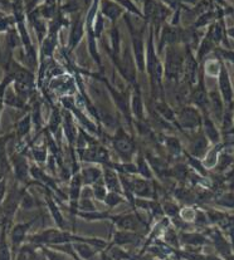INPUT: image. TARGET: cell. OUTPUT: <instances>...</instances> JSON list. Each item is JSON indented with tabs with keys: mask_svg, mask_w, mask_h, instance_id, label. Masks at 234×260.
Wrapping results in <instances>:
<instances>
[{
	"mask_svg": "<svg viewBox=\"0 0 234 260\" xmlns=\"http://www.w3.org/2000/svg\"><path fill=\"white\" fill-rule=\"evenodd\" d=\"M146 68H148L149 74L151 78V84H153L154 91H161V78L164 74V68L159 60L158 54L154 48V38L153 30L150 31V38L148 42V52H146Z\"/></svg>",
	"mask_w": 234,
	"mask_h": 260,
	"instance_id": "cell-1",
	"label": "cell"
},
{
	"mask_svg": "<svg viewBox=\"0 0 234 260\" xmlns=\"http://www.w3.org/2000/svg\"><path fill=\"white\" fill-rule=\"evenodd\" d=\"M185 55L177 49L175 46H169L166 52V60H165L164 73L170 81H178L184 74Z\"/></svg>",
	"mask_w": 234,
	"mask_h": 260,
	"instance_id": "cell-2",
	"label": "cell"
},
{
	"mask_svg": "<svg viewBox=\"0 0 234 260\" xmlns=\"http://www.w3.org/2000/svg\"><path fill=\"white\" fill-rule=\"evenodd\" d=\"M5 77L12 82H19V83L33 84L34 83V73L25 66L20 64L19 62L13 59L12 55H9L5 63Z\"/></svg>",
	"mask_w": 234,
	"mask_h": 260,
	"instance_id": "cell-3",
	"label": "cell"
},
{
	"mask_svg": "<svg viewBox=\"0 0 234 260\" xmlns=\"http://www.w3.org/2000/svg\"><path fill=\"white\" fill-rule=\"evenodd\" d=\"M178 123L182 128L185 129H196L203 124V116L198 107L193 106H185L179 111L177 116Z\"/></svg>",
	"mask_w": 234,
	"mask_h": 260,
	"instance_id": "cell-4",
	"label": "cell"
},
{
	"mask_svg": "<svg viewBox=\"0 0 234 260\" xmlns=\"http://www.w3.org/2000/svg\"><path fill=\"white\" fill-rule=\"evenodd\" d=\"M10 167H12L14 176L20 184L28 185L29 177H31V166L23 151H17L13 153L9 158Z\"/></svg>",
	"mask_w": 234,
	"mask_h": 260,
	"instance_id": "cell-5",
	"label": "cell"
},
{
	"mask_svg": "<svg viewBox=\"0 0 234 260\" xmlns=\"http://www.w3.org/2000/svg\"><path fill=\"white\" fill-rule=\"evenodd\" d=\"M34 220H29L25 222H18V224L13 225L12 229L9 230L10 233V246H12L13 251V259L17 255L19 249L24 245L28 238V232L31 226L33 225Z\"/></svg>",
	"mask_w": 234,
	"mask_h": 260,
	"instance_id": "cell-6",
	"label": "cell"
},
{
	"mask_svg": "<svg viewBox=\"0 0 234 260\" xmlns=\"http://www.w3.org/2000/svg\"><path fill=\"white\" fill-rule=\"evenodd\" d=\"M113 147H115L116 152L121 156L124 160H130V158L134 156L135 153V143L125 134L122 129H120L119 132L116 134L115 139H113Z\"/></svg>",
	"mask_w": 234,
	"mask_h": 260,
	"instance_id": "cell-7",
	"label": "cell"
},
{
	"mask_svg": "<svg viewBox=\"0 0 234 260\" xmlns=\"http://www.w3.org/2000/svg\"><path fill=\"white\" fill-rule=\"evenodd\" d=\"M218 82H219V93L222 95L223 101H224V105H227L230 108L234 103V92L229 73H228L227 68L223 63H220L219 81Z\"/></svg>",
	"mask_w": 234,
	"mask_h": 260,
	"instance_id": "cell-8",
	"label": "cell"
},
{
	"mask_svg": "<svg viewBox=\"0 0 234 260\" xmlns=\"http://www.w3.org/2000/svg\"><path fill=\"white\" fill-rule=\"evenodd\" d=\"M126 22L129 23L130 33H131L132 47H134V54H135V59H136L137 68H139L141 72H143L146 63H145V52H143L142 33L134 28V25H132L131 22H130V19H127V17H126Z\"/></svg>",
	"mask_w": 234,
	"mask_h": 260,
	"instance_id": "cell-9",
	"label": "cell"
},
{
	"mask_svg": "<svg viewBox=\"0 0 234 260\" xmlns=\"http://www.w3.org/2000/svg\"><path fill=\"white\" fill-rule=\"evenodd\" d=\"M111 220L117 225L120 230H126V232H140L142 228H145V222L137 216L136 214H125L117 215V216H110Z\"/></svg>",
	"mask_w": 234,
	"mask_h": 260,
	"instance_id": "cell-10",
	"label": "cell"
},
{
	"mask_svg": "<svg viewBox=\"0 0 234 260\" xmlns=\"http://www.w3.org/2000/svg\"><path fill=\"white\" fill-rule=\"evenodd\" d=\"M190 100L196 107L203 111H206L207 106L209 105V92L207 91L206 84H204L203 74L201 73L199 74V81L196 82V87L191 92Z\"/></svg>",
	"mask_w": 234,
	"mask_h": 260,
	"instance_id": "cell-11",
	"label": "cell"
},
{
	"mask_svg": "<svg viewBox=\"0 0 234 260\" xmlns=\"http://www.w3.org/2000/svg\"><path fill=\"white\" fill-rule=\"evenodd\" d=\"M82 160L86 162L108 164V152L105 147L98 145H91L84 151H81Z\"/></svg>",
	"mask_w": 234,
	"mask_h": 260,
	"instance_id": "cell-12",
	"label": "cell"
},
{
	"mask_svg": "<svg viewBox=\"0 0 234 260\" xmlns=\"http://www.w3.org/2000/svg\"><path fill=\"white\" fill-rule=\"evenodd\" d=\"M129 185L132 193L142 199L153 198V189L150 182L146 179H137V177H129Z\"/></svg>",
	"mask_w": 234,
	"mask_h": 260,
	"instance_id": "cell-13",
	"label": "cell"
},
{
	"mask_svg": "<svg viewBox=\"0 0 234 260\" xmlns=\"http://www.w3.org/2000/svg\"><path fill=\"white\" fill-rule=\"evenodd\" d=\"M184 76L190 86H193L198 81V59L194 57L190 50H187V53H185Z\"/></svg>",
	"mask_w": 234,
	"mask_h": 260,
	"instance_id": "cell-14",
	"label": "cell"
},
{
	"mask_svg": "<svg viewBox=\"0 0 234 260\" xmlns=\"http://www.w3.org/2000/svg\"><path fill=\"white\" fill-rule=\"evenodd\" d=\"M103 180H105L103 184H105V186L107 187L108 191H112V192H117V193L124 192L120 176L116 174L115 170L111 169L110 166H107L105 170H103Z\"/></svg>",
	"mask_w": 234,
	"mask_h": 260,
	"instance_id": "cell-15",
	"label": "cell"
},
{
	"mask_svg": "<svg viewBox=\"0 0 234 260\" xmlns=\"http://www.w3.org/2000/svg\"><path fill=\"white\" fill-rule=\"evenodd\" d=\"M211 239H212L213 243H214L215 249L219 251L220 255L224 256L225 259H227L228 256L232 255V250H230L229 243L227 241V239L223 237V234L219 232V230L212 229L211 230Z\"/></svg>",
	"mask_w": 234,
	"mask_h": 260,
	"instance_id": "cell-16",
	"label": "cell"
},
{
	"mask_svg": "<svg viewBox=\"0 0 234 260\" xmlns=\"http://www.w3.org/2000/svg\"><path fill=\"white\" fill-rule=\"evenodd\" d=\"M142 239V237L136 232H126V230H120V232H115L113 234V245L117 246H124L130 245V244H136Z\"/></svg>",
	"mask_w": 234,
	"mask_h": 260,
	"instance_id": "cell-17",
	"label": "cell"
},
{
	"mask_svg": "<svg viewBox=\"0 0 234 260\" xmlns=\"http://www.w3.org/2000/svg\"><path fill=\"white\" fill-rule=\"evenodd\" d=\"M122 12H124V8L115 2H111V0H102L101 2V13L112 23H115L119 19Z\"/></svg>",
	"mask_w": 234,
	"mask_h": 260,
	"instance_id": "cell-18",
	"label": "cell"
},
{
	"mask_svg": "<svg viewBox=\"0 0 234 260\" xmlns=\"http://www.w3.org/2000/svg\"><path fill=\"white\" fill-rule=\"evenodd\" d=\"M83 30H84V23L82 20L81 14L77 15V19L73 22L72 25L71 34H70V42H68V48L70 50H73L77 47V44L81 42L82 37H83Z\"/></svg>",
	"mask_w": 234,
	"mask_h": 260,
	"instance_id": "cell-19",
	"label": "cell"
},
{
	"mask_svg": "<svg viewBox=\"0 0 234 260\" xmlns=\"http://www.w3.org/2000/svg\"><path fill=\"white\" fill-rule=\"evenodd\" d=\"M208 150H209V142L204 134L199 135V136L196 137V139H194L193 142H191L190 152L195 158H203L204 156L208 153Z\"/></svg>",
	"mask_w": 234,
	"mask_h": 260,
	"instance_id": "cell-20",
	"label": "cell"
},
{
	"mask_svg": "<svg viewBox=\"0 0 234 260\" xmlns=\"http://www.w3.org/2000/svg\"><path fill=\"white\" fill-rule=\"evenodd\" d=\"M32 126H33V121H32V115H24L22 118L18 121L15 124V137H17L18 142H22L32 131Z\"/></svg>",
	"mask_w": 234,
	"mask_h": 260,
	"instance_id": "cell-21",
	"label": "cell"
},
{
	"mask_svg": "<svg viewBox=\"0 0 234 260\" xmlns=\"http://www.w3.org/2000/svg\"><path fill=\"white\" fill-rule=\"evenodd\" d=\"M209 105H211L213 113L217 116L219 121H222L223 116H224V101H223L219 91L214 89V91L209 92Z\"/></svg>",
	"mask_w": 234,
	"mask_h": 260,
	"instance_id": "cell-22",
	"label": "cell"
},
{
	"mask_svg": "<svg viewBox=\"0 0 234 260\" xmlns=\"http://www.w3.org/2000/svg\"><path fill=\"white\" fill-rule=\"evenodd\" d=\"M204 127V135H206L207 139L213 143H219L220 142V132L218 131L217 126L214 124V122L212 121L209 115H207V112L204 111L203 115V124Z\"/></svg>",
	"mask_w": 234,
	"mask_h": 260,
	"instance_id": "cell-23",
	"label": "cell"
},
{
	"mask_svg": "<svg viewBox=\"0 0 234 260\" xmlns=\"http://www.w3.org/2000/svg\"><path fill=\"white\" fill-rule=\"evenodd\" d=\"M73 250L82 260H92L97 255V248L89 243H73Z\"/></svg>",
	"mask_w": 234,
	"mask_h": 260,
	"instance_id": "cell-24",
	"label": "cell"
},
{
	"mask_svg": "<svg viewBox=\"0 0 234 260\" xmlns=\"http://www.w3.org/2000/svg\"><path fill=\"white\" fill-rule=\"evenodd\" d=\"M180 241L189 246L196 248V246H201L208 243V238L204 234H200V233H182L180 234Z\"/></svg>",
	"mask_w": 234,
	"mask_h": 260,
	"instance_id": "cell-25",
	"label": "cell"
},
{
	"mask_svg": "<svg viewBox=\"0 0 234 260\" xmlns=\"http://www.w3.org/2000/svg\"><path fill=\"white\" fill-rule=\"evenodd\" d=\"M82 182L87 185H95L96 182H100V180L103 177L102 170L97 167H86L81 172Z\"/></svg>",
	"mask_w": 234,
	"mask_h": 260,
	"instance_id": "cell-26",
	"label": "cell"
},
{
	"mask_svg": "<svg viewBox=\"0 0 234 260\" xmlns=\"http://www.w3.org/2000/svg\"><path fill=\"white\" fill-rule=\"evenodd\" d=\"M10 84L7 87V89H5L4 105L10 106V107H13V108H24L25 107V102L18 97V94L15 93L14 89H13V87H10Z\"/></svg>",
	"mask_w": 234,
	"mask_h": 260,
	"instance_id": "cell-27",
	"label": "cell"
},
{
	"mask_svg": "<svg viewBox=\"0 0 234 260\" xmlns=\"http://www.w3.org/2000/svg\"><path fill=\"white\" fill-rule=\"evenodd\" d=\"M8 230L0 228V260H13L12 246L7 243Z\"/></svg>",
	"mask_w": 234,
	"mask_h": 260,
	"instance_id": "cell-28",
	"label": "cell"
},
{
	"mask_svg": "<svg viewBox=\"0 0 234 260\" xmlns=\"http://www.w3.org/2000/svg\"><path fill=\"white\" fill-rule=\"evenodd\" d=\"M38 10L44 19H54L57 15V0H46Z\"/></svg>",
	"mask_w": 234,
	"mask_h": 260,
	"instance_id": "cell-29",
	"label": "cell"
},
{
	"mask_svg": "<svg viewBox=\"0 0 234 260\" xmlns=\"http://www.w3.org/2000/svg\"><path fill=\"white\" fill-rule=\"evenodd\" d=\"M63 121H65L66 137H67L70 145H73L74 141H77V128H76V126H74V122H73V119H72V116L70 112L66 113Z\"/></svg>",
	"mask_w": 234,
	"mask_h": 260,
	"instance_id": "cell-30",
	"label": "cell"
},
{
	"mask_svg": "<svg viewBox=\"0 0 234 260\" xmlns=\"http://www.w3.org/2000/svg\"><path fill=\"white\" fill-rule=\"evenodd\" d=\"M81 187H82V177L81 175H74L72 177L71 187H70V198L72 201V205H77V200H78L79 195H81Z\"/></svg>",
	"mask_w": 234,
	"mask_h": 260,
	"instance_id": "cell-31",
	"label": "cell"
},
{
	"mask_svg": "<svg viewBox=\"0 0 234 260\" xmlns=\"http://www.w3.org/2000/svg\"><path fill=\"white\" fill-rule=\"evenodd\" d=\"M46 200H47L48 209H49L50 215H52V217L54 219V221L57 222V225L61 228V229H65V221H63V216L62 214H61L60 209L57 208V204H54V201H53V199L50 198V195L47 196Z\"/></svg>",
	"mask_w": 234,
	"mask_h": 260,
	"instance_id": "cell-32",
	"label": "cell"
},
{
	"mask_svg": "<svg viewBox=\"0 0 234 260\" xmlns=\"http://www.w3.org/2000/svg\"><path fill=\"white\" fill-rule=\"evenodd\" d=\"M132 112L139 119L143 118V105L139 88L135 89L134 94H132Z\"/></svg>",
	"mask_w": 234,
	"mask_h": 260,
	"instance_id": "cell-33",
	"label": "cell"
},
{
	"mask_svg": "<svg viewBox=\"0 0 234 260\" xmlns=\"http://www.w3.org/2000/svg\"><path fill=\"white\" fill-rule=\"evenodd\" d=\"M15 26L14 15H9L0 10V33H7Z\"/></svg>",
	"mask_w": 234,
	"mask_h": 260,
	"instance_id": "cell-34",
	"label": "cell"
},
{
	"mask_svg": "<svg viewBox=\"0 0 234 260\" xmlns=\"http://www.w3.org/2000/svg\"><path fill=\"white\" fill-rule=\"evenodd\" d=\"M215 47V43L214 41H213L211 33L208 34V36L206 37V39H204L203 42H201L200 47H199V50H198V62H200L201 59H203L204 57H206L208 53H211L213 50V48Z\"/></svg>",
	"mask_w": 234,
	"mask_h": 260,
	"instance_id": "cell-35",
	"label": "cell"
},
{
	"mask_svg": "<svg viewBox=\"0 0 234 260\" xmlns=\"http://www.w3.org/2000/svg\"><path fill=\"white\" fill-rule=\"evenodd\" d=\"M136 167H137V174H140L143 179H151L153 177V172H151L150 166L148 165V161L145 160L142 155L137 156V162H136Z\"/></svg>",
	"mask_w": 234,
	"mask_h": 260,
	"instance_id": "cell-36",
	"label": "cell"
},
{
	"mask_svg": "<svg viewBox=\"0 0 234 260\" xmlns=\"http://www.w3.org/2000/svg\"><path fill=\"white\" fill-rule=\"evenodd\" d=\"M220 148H222V146L219 145V146H215L212 151H208V153L206 155V161H204L203 164L206 169H212V167L217 165L218 158H219L218 153H219Z\"/></svg>",
	"mask_w": 234,
	"mask_h": 260,
	"instance_id": "cell-37",
	"label": "cell"
},
{
	"mask_svg": "<svg viewBox=\"0 0 234 260\" xmlns=\"http://www.w3.org/2000/svg\"><path fill=\"white\" fill-rule=\"evenodd\" d=\"M107 254L113 260H132L131 256H130V254H127L126 251H124L120 246L117 245L110 246V248H108Z\"/></svg>",
	"mask_w": 234,
	"mask_h": 260,
	"instance_id": "cell-38",
	"label": "cell"
},
{
	"mask_svg": "<svg viewBox=\"0 0 234 260\" xmlns=\"http://www.w3.org/2000/svg\"><path fill=\"white\" fill-rule=\"evenodd\" d=\"M156 110H158V112L160 113V115L163 116L165 119H167V121L172 122V121H175V118H177L175 117L174 111H172L171 108L166 105V103H163V102L156 103Z\"/></svg>",
	"mask_w": 234,
	"mask_h": 260,
	"instance_id": "cell-39",
	"label": "cell"
},
{
	"mask_svg": "<svg viewBox=\"0 0 234 260\" xmlns=\"http://www.w3.org/2000/svg\"><path fill=\"white\" fill-rule=\"evenodd\" d=\"M12 139V135L8 136H0V169L8 164L7 160V143Z\"/></svg>",
	"mask_w": 234,
	"mask_h": 260,
	"instance_id": "cell-40",
	"label": "cell"
},
{
	"mask_svg": "<svg viewBox=\"0 0 234 260\" xmlns=\"http://www.w3.org/2000/svg\"><path fill=\"white\" fill-rule=\"evenodd\" d=\"M166 147L170 155L172 156H178L180 152H182V146H180L179 140L175 139V137H167Z\"/></svg>",
	"mask_w": 234,
	"mask_h": 260,
	"instance_id": "cell-41",
	"label": "cell"
},
{
	"mask_svg": "<svg viewBox=\"0 0 234 260\" xmlns=\"http://www.w3.org/2000/svg\"><path fill=\"white\" fill-rule=\"evenodd\" d=\"M42 251H43V255L46 256L47 260H68L65 254L58 250H52L48 246H42Z\"/></svg>",
	"mask_w": 234,
	"mask_h": 260,
	"instance_id": "cell-42",
	"label": "cell"
},
{
	"mask_svg": "<svg viewBox=\"0 0 234 260\" xmlns=\"http://www.w3.org/2000/svg\"><path fill=\"white\" fill-rule=\"evenodd\" d=\"M105 204L106 205H108L110 208H115V206L120 205L121 203H124V198L121 196V193H117V192H112V191H110V192H107V195H106L105 198Z\"/></svg>",
	"mask_w": 234,
	"mask_h": 260,
	"instance_id": "cell-43",
	"label": "cell"
},
{
	"mask_svg": "<svg viewBox=\"0 0 234 260\" xmlns=\"http://www.w3.org/2000/svg\"><path fill=\"white\" fill-rule=\"evenodd\" d=\"M32 153H33L34 160L38 164H43L47 160V148L44 146H34L32 148Z\"/></svg>",
	"mask_w": 234,
	"mask_h": 260,
	"instance_id": "cell-44",
	"label": "cell"
},
{
	"mask_svg": "<svg viewBox=\"0 0 234 260\" xmlns=\"http://www.w3.org/2000/svg\"><path fill=\"white\" fill-rule=\"evenodd\" d=\"M61 121H62V116H61V113L58 112V110H53L52 115H50V118H49V123H48L49 131L52 132V134H55L58 126L61 124Z\"/></svg>",
	"mask_w": 234,
	"mask_h": 260,
	"instance_id": "cell-45",
	"label": "cell"
},
{
	"mask_svg": "<svg viewBox=\"0 0 234 260\" xmlns=\"http://www.w3.org/2000/svg\"><path fill=\"white\" fill-rule=\"evenodd\" d=\"M217 204L224 206V208H234V195L233 193H223V195L218 196Z\"/></svg>",
	"mask_w": 234,
	"mask_h": 260,
	"instance_id": "cell-46",
	"label": "cell"
},
{
	"mask_svg": "<svg viewBox=\"0 0 234 260\" xmlns=\"http://www.w3.org/2000/svg\"><path fill=\"white\" fill-rule=\"evenodd\" d=\"M94 196L97 200L103 201L105 200L106 195H107V187L105 186V184H101V182H96L94 185V189H92Z\"/></svg>",
	"mask_w": 234,
	"mask_h": 260,
	"instance_id": "cell-47",
	"label": "cell"
},
{
	"mask_svg": "<svg viewBox=\"0 0 234 260\" xmlns=\"http://www.w3.org/2000/svg\"><path fill=\"white\" fill-rule=\"evenodd\" d=\"M77 208L81 210V213H92V211H97L96 210V206L94 205V203L87 198L81 199Z\"/></svg>",
	"mask_w": 234,
	"mask_h": 260,
	"instance_id": "cell-48",
	"label": "cell"
},
{
	"mask_svg": "<svg viewBox=\"0 0 234 260\" xmlns=\"http://www.w3.org/2000/svg\"><path fill=\"white\" fill-rule=\"evenodd\" d=\"M116 3H117V4L121 5L122 8H125V9L130 10V12L134 13V14H136V15H139V17H141L140 10L137 9L136 5H135L134 3L131 2V0H116Z\"/></svg>",
	"mask_w": 234,
	"mask_h": 260,
	"instance_id": "cell-49",
	"label": "cell"
},
{
	"mask_svg": "<svg viewBox=\"0 0 234 260\" xmlns=\"http://www.w3.org/2000/svg\"><path fill=\"white\" fill-rule=\"evenodd\" d=\"M232 161H233L232 156L228 155V153H223V155H220L219 158H218L217 166H219L220 170H225L230 165V164H232Z\"/></svg>",
	"mask_w": 234,
	"mask_h": 260,
	"instance_id": "cell-50",
	"label": "cell"
},
{
	"mask_svg": "<svg viewBox=\"0 0 234 260\" xmlns=\"http://www.w3.org/2000/svg\"><path fill=\"white\" fill-rule=\"evenodd\" d=\"M175 196H177V199H179L180 201H183V203H188V201H191L194 199L190 191L184 189H179L175 191Z\"/></svg>",
	"mask_w": 234,
	"mask_h": 260,
	"instance_id": "cell-51",
	"label": "cell"
},
{
	"mask_svg": "<svg viewBox=\"0 0 234 260\" xmlns=\"http://www.w3.org/2000/svg\"><path fill=\"white\" fill-rule=\"evenodd\" d=\"M163 210L169 216H177V215H179V209H178V206L175 205V204L172 203H166L164 205Z\"/></svg>",
	"mask_w": 234,
	"mask_h": 260,
	"instance_id": "cell-52",
	"label": "cell"
},
{
	"mask_svg": "<svg viewBox=\"0 0 234 260\" xmlns=\"http://www.w3.org/2000/svg\"><path fill=\"white\" fill-rule=\"evenodd\" d=\"M220 57L223 58L224 60H229L230 63L234 64V50H225V49H219L218 50Z\"/></svg>",
	"mask_w": 234,
	"mask_h": 260,
	"instance_id": "cell-53",
	"label": "cell"
},
{
	"mask_svg": "<svg viewBox=\"0 0 234 260\" xmlns=\"http://www.w3.org/2000/svg\"><path fill=\"white\" fill-rule=\"evenodd\" d=\"M112 44L115 54H119V30L116 28L112 29Z\"/></svg>",
	"mask_w": 234,
	"mask_h": 260,
	"instance_id": "cell-54",
	"label": "cell"
},
{
	"mask_svg": "<svg viewBox=\"0 0 234 260\" xmlns=\"http://www.w3.org/2000/svg\"><path fill=\"white\" fill-rule=\"evenodd\" d=\"M164 2L166 3V4H169L170 7L175 8V7H178V3H179V0H164Z\"/></svg>",
	"mask_w": 234,
	"mask_h": 260,
	"instance_id": "cell-55",
	"label": "cell"
},
{
	"mask_svg": "<svg viewBox=\"0 0 234 260\" xmlns=\"http://www.w3.org/2000/svg\"><path fill=\"white\" fill-rule=\"evenodd\" d=\"M100 260H113V259L111 258L110 255H108L107 251H102V253H101V258H100Z\"/></svg>",
	"mask_w": 234,
	"mask_h": 260,
	"instance_id": "cell-56",
	"label": "cell"
},
{
	"mask_svg": "<svg viewBox=\"0 0 234 260\" xmlns=\"http://www.w3.org/2000/svg\"><path fill=\"white\" fill-rule=\"evenodd\" d=\"M228 34H229V36L232 37V38H234V28L229 29V30H228Z\"/></svg>",
	"mask_w": 234,
	"mask_h": 260,
	"instance_id": "cell-57",
	"label": "cell"
},
{
	"mask_svg": "<svg viewBox=\"0 0 234 260\" xmlns=\"http://www.w3.org/2000/svg\"><path fill=\"white\" fill-rule=\"evenodd\" d=\"M33 260H38V256H37V254H36V256L33 258Z\"/></svg>",
	"mask_w": 234,
	"mask_h": 260,
	"instance_id": "cell-58",
	"label": "cell"
},
{
	"mask_svg": "<svg viewBox=\"0 0 234 260\" xmlns=\"http://www.w3.org/2000/svg\"><path fill=\"white\" fill-rule=\"evenodd\" d=\"M58 2H60V0H58Z\"/></svg>",
	"mask_w": 234,
	"mask_h": 260,
	"instance_id": "cell-59",
	"label": "cell"
}]
</instances>
